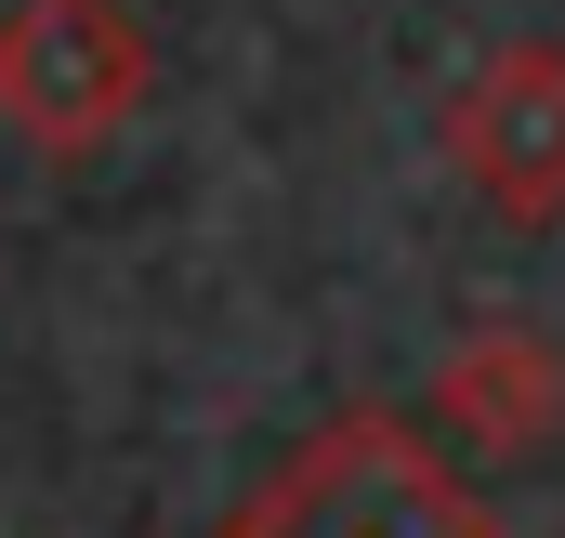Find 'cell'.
Wrapping results in <instances>:
<instances>
[{
  "label": "cell",
  "mask_w": 565,
  "mask_h": 538,
  "mask_svg": "<svg viewBox=\"0 0 565 538\" xmlns=\"http://www.w3.org/2000/svg\"><path fill=\"white\" fill-rule=\"evenodd\" d=\"M224 538H500V526L434 473L395 420H342V433H316Z\"/></svg>",
  "instance_id": "cell-1"
},
{
  "label": "cell",
  "mask_w": 565,
  "mask_h": 538,
  "mask_svg": "<svg viewBox=\"0 0 565 538\" xmlns=\"http://www.w3.org/2000/svg\"><path fill=\"white\" fill-rule=\"evenodd\" d=\"M145 106V26L119 0H13L0 13V119L53 158L106 144Z\"/></svg>",
  "instance_id": "cell-2"
},
{
  "label": "cell",
  "mask_w": 565,
  "mask_h": 538,
  "mask_svg": "<svg viewBox=\"0 0 565 538\" xmlns=\"http://www.w3.org/2000/svg\"><path fill=\"white\" fill-rule=\"evenodd\" d=\"M447 158L500 224H565V40H513L460 79Z\"/></svg>",
  "instance_id": "cell-3"
}]
</instances>
